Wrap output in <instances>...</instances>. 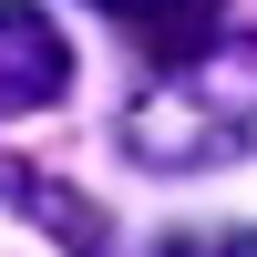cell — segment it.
Wrapping results in <instances>:
<instances>
[{"label": "cell", "instance_id": "7a4b0ae2", "mask_svg": "<svg viewBox=\"0 0 257 257\" xmlns=\"http://www.w3.org/2000/svg\"><path fill=\"white\" fill-rule=\"evenodd\" d=\"M62 93H72V41L31 0H0V123L11 113H52Z\"/></svg>", "mask_w": 257, "mask_h": 257}, {"label": "cell", "instance_id": "3957f363", "mask_svg": "<svg viewBox=\"0 0 257 257\" xmlns=\"http://www.w3.org/2000/svg\"><path fill=\"white\" fill-rule=\"evenodd\" d=\"M103 21H123V41H144L155 62H185L196 41H216L226 0H93Z\"/></svg>", "mask_w": 257, "mask_h": 257}, {"label": "cell", "instance_id": "277c9868", "mask_svg": "<svg viewBox=\"0 0 257 257\" xmlns=\"http://www.w3.org/2000/svg\"><path fill=\"white\" fill-rule=\"evenodd\" d=\"M0 196H11V206H31V216H52V226H62V247H72V257H103V226L82 216L72 196H52V175H21V165H0Z\"/></svg>", "mask_w": 257, "mask_h": 257}, {"label": "cell", "instance_id": "6da1fadb", "mask_svg": "<svg viewBox=\"0 0 257 257\" xmlns=\"http://www.w3.org/2000/svg\"><path fill=\"white\" fill-rule=\"evenodd\" d=\"M113 144L155 175H206V165L257 155V31H216L185 62H165L134 103H123Z\"/></svg>", "mask_w": 257, "mask_h": 257}, {"label": "cell", "instance_id": "5b68a950", "mask_svg": "<svg viewBox=\"0 0 257 257\" xmlns=\"http://www.w3.org/2000/svg\"><path fill=\"white\" fill-rule=\"evenodd\" d=\"M155 257H257V226H175L155 237Z\"/></svg>", "mask_w": 257, "mask_h": 257}]
</instances>
